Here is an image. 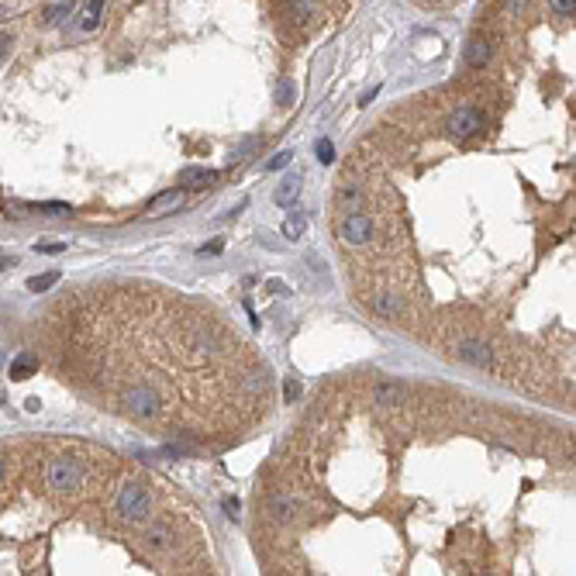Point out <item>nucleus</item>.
<instances>
[{"instance_id":"nucleus-1","label":"nucleus","mask_w":576,"mask_h":576,"mask_svg":"<svg viewBox=\"0 0 576 576\" xmlns=\"http://www.w3.org/2000/svg\"><path fill=\"white\" fill-rule=\"evenodd\" d=\"M121 407H124L128 414L149 421V418L159 414V393H156L152 386H128L124 397H121Z\"/></svg>"},{"instance_id":"nucleus-2","label":"nucleus","mask_w":576,"mask_h":576,"mask_svg":"<svg viewBox=\"0 0 576 576\" xmlns=\"http://www.w3.org/2000/svg\"><path fill=\"white\" fill-rule=\"evenodd\" d=\"M117 514H124L128 521H145L149 518V493L142 490V483H128L117 497Z\"/></svg>"},{"instance_id":"nucleus-3","label":"nucleus","mask_w":576,"mask_h":576,"mask_svg":"<svg viewBox=\"0 0 576 576\" xmlns=\"http://www.w3.org/2000/svg\"><path fill=\"white\" fill-rule=\"evenodd\" d=\"M373 235H377V224L370 217H363V214H345L338 221V238L345 245H366Z\"/></svg>"},{"instance_id":"nucleus-4","label":"nucleus","mask_w":576,"mask_h":576,"mask_svg":"<svg viewBox=\"0 0 576 576\" xmlns=\"http://www.w3.org/2000/svg\"><path fill=\"white\" fill-rule=\"evenodd\" d=\"M483 128H486V117H483L480 110H473V107H463V110H456V114L449 117V135L459 138V142L480 135Z\"/></svg>"},{"instance_id":"nucleus-5","label":"nucleus","mask_w":576,"mask_h":576,"mask_svg":"<svg viewBox=\"0 0 576 576\" xmlns=\"http://www.w3.org/2000/svg\"><path fill=\"white\" fill-rule=\"evenodd\" d=\"M45 477H49V483L56 490H73V486H80V466L69 463V459H52Z\"/></svg>"},{"instance_id":"nucleus-6","label":"nucleus","mask_w":576,"mask_h":576,"mask_svg":"<svg viewBox=\"0 0 576 576\" xmlns=\"http://www.w3.org/2000/svg\"><path fill=\"white\" fill-rule=\"evenodd\" d=\"M180 204H183V190H163L149 200V214H156V217L159 214H173Z\"/></svg>"},{"instance_id":"nucleus-7","label":"nucleus","mask_w":576,"mask_h":576,"mask_svg":"<svg viewBox=\"0 0 576 576\" xmlns=\"http://www.w3.org/2000/svg\"><path fill=\"white\" fill-rule=\"evenodd\" d=\"M456 356L466 359V363H473V366H490V349H486L483 342H459V345H456Z\"/></svg>"},{"instance_id":"nucleus-8","label":"nucleus","mask_w":576,"mask_h":576,"mask_svg":"<svg viewBox=\"0 0 576 576\" xmlns=\"http://www.w3.org/2000/svg\"><path fill=\"white\" fill-rule=\"evenodd\" d=\"M266 511L273 514V521H290V518L297 514V500L287 497V493H273V497L266 500Z\"/></svg>"},{"instance_id":"nucleus-9","label":"nucleus","mask_w":576,"mask_h":576,"mask_svg":"<svg viewBox=\"0 0 576 576\" xmlns=\"http://www.w3.org/2000/svg\"><path fill=\"white\" fill-rule=\"evenodd\" d=\"M38 373V356L35 352H21L14 363H10V380H28Z\"/></svg>"},{"instance_id":"nucleus-10","label":"nucleus","mask_w":576,"mask_h":576,"mask_svg":"<svg viewBox=\"0 0 576 576\" xmlns=\"http://www.w3.org/2000/svg\"><path fill=\"white\" fill-rule=\"evenodd\" d=\"M300 183H304V180H300V173H290L287 180H283V183L277 187L273 200H277V204H283V207H290V204H293V200L300 197Z\"/></svg>"},{"instance_id":"nucleus-11","label":"nucleus","mask_w":576,"mask_h":576,"mask_svg":"<svg viewBox=\"0 0 576 576\" xmlns=\"http://www.w3.org/2000/svg\"><path fill=\"white\" fill-rule=\"evenodd\" d=\"M187 187H211L217 180V170H207V166H187L183 176H180Z\"/></svg>"},{"instance_id":"nucleus-12","label":"nucleus","mask_w":576,"mask_h":576,"mask_svg":"<svg viewBox=\"0 0 576 576\" xmlns=\"http://www.w3.org/2000/svg\"><path fill=\"white\" fill-rule=\"evenodd\" d=\"M373 311H377V314H384V318H400V314H404V304H400V297H397V293H377Z\"/></svg>"},{"instance_id":"nucleus-13","label":"nucleus","mask_w":576,"mask_h":576,"mask_svg":"<svg viewBox=\"0 0 576 576\" xmlns=\"http://www.w3.org/2000/svg\"><path fill=\"white\" fill-rule=\"evenodd\" d=\"M373 397H377V404H384V407H397V404H404L407 390H404L400 384H380Z\"/></svg>"},{"instance_id":"nucleus-14","label":"nucleus","mask_w":576,"mask_h":576,"mask_svg":"<svg viewBox=\"0 0 576 576\" xmlns=\"http://www.w3.org/2000/svg\"><path fill=\"white\" fill-rule=\"evenodd\" d=\"M486 59H490V45H486V38H473V42L466 45V63H470L473 69H483Z\"/></svg>"},{"instance_id":"nucleus-15","label":"nucleus","mask_w":576,"mask_h":576,"mask_svg":"<svg viewBox=\"0 0 576 576\" xmlns=\"http://www.w3.org/2000/svg\"><path fill=\"white\" fill-rule=\"evenodd\" d=\"M304 231H307V214L304 211H297V214H290L287 221H283V238H304Z\"/></svg>"},{"instance_id":"nucleus-16","label":"nucleus","mask_w":576,"mask_h":576,"mask_svg":"<svg viewBox=\"0 0 576 576\" xmlns=\"http://www.w3.org/2000/svg\"><path fill=\"white\" fill-rule=\"evenodd\" d=\"M338 207L342 211H359L363 207V193L356 187H338Z\"/></svg>"},{"instance_id":"nucleus-17","label":"nucleus","mask_w":576,"mask_h":576,"mask_svg":"<svg viewBox=\"0 0 576 576\" xmlns=\"http://www.w3.org/2000/svg\"><path fill=\"white\" fill-rule=\"evenodd\" d=\"M100 14H104V0H87V10H83V31H94L100 24Z\"/></svg>"},{"instance_id":"nucleus-18","label":"nucleus","mask_w":576,"mask_h":576,"mask_svg":"<svg viewBox=\"0 0 576 576\" xmlns=\"http://www.w3.org/2000/svg\"><path fill=\"white\" fill-rule=\"evenodd\" d=\"M56 283H59V273L52 270V273H42V277H31V280H28V290H31V293H45V290H49V287H56Z\"/></svg>"},{"instance_id":"nucleus-19","label":"nucleus","mask_w":576,"mask_h":576,"mask_svg":"<svg viewBox=\"0 0 576 576\" xmlns=\"http://www.w3.org/2000/svg\"><path fill=\"white\" fill-rule=\"evenodd\" d=\"M277 100L290 107L293 100H297V87H293V80H280V87H277Z\"/></svg>"},{"instance_id":"nucleus-20","label":"nucleus","mask_w":576,"mask_h":576,"mask_svg":"<svg viewBox=\"0 0 576 576\" xmlns=\"http://www.w3.org/2000/svg\"><path fill=\"white\" fill-rule=\"evenodd\" d=\"M290 163H293V152H290V149H283V152H277V156L266 163V170H270V173H277V170H287Z\"/></svg>"},{"instance_id":"nucleus-21","label":"nucleus","mask_w":576,"mask_h":576,"mask_svg":"<svg viewBox=\"0 0 576 576\" xmlns=\"http://www.w3.org/2000/svg\"><path fill=\"white\" fill-rule=\"evenodd\" d=\"M170 538H173V535H170L166 528H152V532H149V542H152L156 549H170Z\"/></svg>"},{"instance_id":"nucleus-22","label":"nucleus","mask_w":576,"mask_h":576,"mask_svg":"<svg viewBox=\"0 0 576 576\" xmlns=\"http://www.w3.org/2000/svg\"><path fill=\"white\" fill-rule=\"evenodd\" d=\"M318 159H321L324 166L335 159V149H331V142H328V138H321V142H318Z\"/></svg>"},{"instance_id":"nucleus-23","label":"nucleus","mask_w":576,"mask_h":576,"mask_svg":"<svg viewBox=\"0 0 576 576\" xmlns=\"http://www.w3.org/2000/svg\"><path fill=\"white\" fill-rule=\"evenodd\" d=\"M66 14H69V7H66V3H59V7H49V10H45V21H49V24H56V21H63Z\"/></svg>"},{"instance_id":"nucleus-24","label":"nucleus","mask_w":576,"mask_h":576,"mask_svg":"<svg viewBox=\"0 0 576 576\" xmlns=\"http://www.w3.org/2000/svg\"><path fill=\"white\" fill-rule=\"evenodd\" d=\"M573 3L576 0H552V10H556L559 17H573Z\"/></svg>"},{"instance_id":"nucleus-25","label":"nucleus","mask_w":576,"mask_h":576,"mask_svg":"<svg viewBox=\"0 0 576 576\" xmlns=\"http://www.w3.org/2000/svg\"><path fill=\"white\" fill-rule=\"evenodd\" d=\"M283 397H287L290 404H293V400L300 397V380H293V377H290L287 384H283Z\"/></svg>"},{"instance_id":"nucleus-26","label":"nucleus","mask_w":576,"mask_h":576,"mask_svg":"<svg viewBox=\"0 0 576 576\" xmlns=\"http://www.w3.org/2000/svg\"><path fill=\"white\" fill-rule=\"evenodd\" d=\"M35 211H42V214H69V207H66V204H38Z\"/></svg>"},{"instance_id":"nucleus-27","label":"nucleus","mask_w":576,"mask_h":576,"mask_svg":"<svg viewBox=\"0 0 576 576\" xmlns=\"http://www.w3.org/2000/svg\"><path fill=\"white\" fill-rule=\"evenodd\" d=\"M266 290H273L277 297H290V287H287V283H280V280H270V283H266Z\"/></svg>"},{"instance_id":"nucleus-28","label":"nucleus","mask_w":576,"mask_h":576,"mask_svg":"<svg viewBox=\"0 0 576 576\" xmlns=\"http://www.w3.org/2000/svg\"><path fill=\"white\" fill-rule=\"evenodd\" d=\"M7 56H10V35H0V66L7 63Z\"/></svg>"},{"instance_id":"nucleus-29","label":"nucleus","mask_w":576,"mask_h":576,"mask_svg":"<svg viewBox=\"0 0 576 576\" xmlns=\"http://www.w3.org/2000/svg\"><path fill=\"white\" fill-rule=\"evenodd\" d=\"M224 511H228V518H238V500L228 497V500H224Z\"/></svg>"},{"instance_id":"nucleus-30","label":"nucleus","mask_w":576,"mask_h":576,"mask_svg":"<svg viewBox=\"0 0 576 576\" xmlns=\"http://www.w3.org/2000/svg\"><path fill=\"white\" fill-rule=\"evenodd\" d=\"M35 249H38V252H63V249H66V245H45V242H38V245H35Z\"/></svg>"},{"instance_id":"nucleus-31","label":"nucleus","mask_w":576,"mask_h":576,"mask_svg":"<svg viewBox=\"0 0 576 576\" xmlns=\"http://www.w3.org/2000/svg\"><path fill=\"white\" fill-rule=\"evenodd\" d=\"M507 7H511V10H514V14H521V10H525V7H528V0H507Z\"/></svg>"},{"instance_id":"nucleus-32","label":"nucleus","mask_w":576,"mask_h":576,"mask_svg":"<svg viewBox=\"0 0 576 576\" xmlns=\"http://www.w3.org/2000/svg\"><path fill=\"white\" fill-rule=\"evenodd\" d=\"M0 480H3V463H0Z\"/></svg>"}]
</instances>
